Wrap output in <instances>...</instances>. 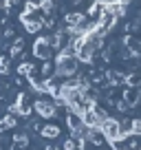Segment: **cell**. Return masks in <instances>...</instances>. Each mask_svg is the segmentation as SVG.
<instances>
[{"instance_id":"obj_4","label":"cell","mask_w":141,"mask_h":150,"mask_svg":"<svg viewBox=\"0 0 141 150\" xmlns=\"http://www.w3.org/2000/svg\"><path fill=\"white\" fill-rule=\"evenodd\" d=\"M47 150H60V144H47Z\"/></svg>"},{"instance_id":"obj_5","label":"cell","mask_w":141,"mask_h":150,"mask_svg":"<svg viewBox=\"0 0 141 150\" xmlns=\"http://www.w3.org/2000/svg\"><path fill=\"white\" fill-rule=\"evenodd\" d=\"M139 150H141V148H139Z\"/></svg>"},{"instance_id":"obj_3","label":"cell","mask_w":141,"mask_h":150,"mask_svg":"<svg viewBox=\"0 0 141 150\" xmlns=\"http://www.w3.org/2000/svg\"><path fill=\"white\" fill-rule=\"evenodd\" d=\"M62 148H64V150H77V139H75V137H68V139H64Z\"/></svg>"},{"instance_id":"obj_1","label":"cell","mask_w":141,"mask_h":150,"mask_svg":"<svg viewBox=\"0 0 141 150\" xmlns=\"http://www.w3.org/2000/svg\"><path fill=\"white\" fill-rule=\"evenodd\" d=\"M11 146L18 150H24L29 146V132L27 130H20V132H13V137H11Z\"/></svg>"},{"instance_id":"obj_2","label":"cell","mask_w":141,"mask_h":150,"mask_svg":"<svg viewBox=\"0 0 141 150\" xmlns=\"http://www.w3.org/2000/svg\"><path fill=\"white\" fill-rule=\"evenodd\" d=\"M40 135H42L44 139H55V137H60V126H55V124H47V126L40 128Z\"/></svg>"}]
</instances>
